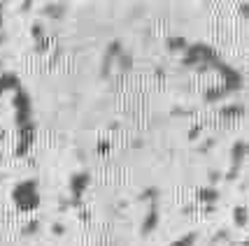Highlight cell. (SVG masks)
Masks as SVG:
<instances>
[{
  "label": "cell",
  "mask_w": 249,
  "mask_h": 246,
  "mask_svg": "<svg viewBox=\"0 0 249 246\" xmlns=\"http://www.w3.org/2000/svg\"><path fill=\"white\" fill-rule=\"evenodd\" d=\"M14 202L23 212H33L40 207V193H37V183L35 181H21L14 188Z\"/></svg>",
  "instance_id": "6da1fadb"
},
{
  "label": "cell",
  "mask_w": 249,
  "mask_h": 246,
  "mask_svg": "<svg viewBox=\"0 0 249 246\" xmlns=\"http://www.w3.org/2000/svg\"><path fill=\"white\" fill-rule=\"evenodd\" d=\"M210 63H219L217 54L210 49V47H205V44H194V47H189V54H186L184 58V65H189V67H196V65H210Z\"/></svg>",
  "instance_id": "7a4b0ae2"
},
{
  "label": "cell",
  "mask_w": 249,
  "mask_h": 246,
  "mask_svg": "<svg viewBox=\"0 0 249 246\" xmlns=\"http://www.w3.org/2000/svg\"><path fill=\"white\" fill-rule=\"evenodd\" d=\"M14 109H17V121H19V126L23 123H31V98L28 93L19 88L17 93H14Z\"/></svg>",
  "instance_id": "3957f363"
},
{
  "label": "cell",
  "mask_w": 249,
  "mask_h": 246,
  "mask_svg": "<svg viewBox=\"0 0 249 246\" xmlns=\"http://www.w3.org/2000/svg\"><path fill=\"white\" fill-rule=\"evenodd\" d=\"M89 181H91L89 172H79V174H75V177H72V181H70V191H72V195H75V197H79L82 193L87 191Z\"/></svg>",
  "instance_id": "277c9868"
},
{
  "label": "cell",
  "mask_w": 249,
  "mask_h": 246,
  "mask_svg": "<svg viewBox=\"0 0 249 246\" xmlns=\"http://www.w3.org/2000/svg\"><path fill=\"white\" fill-rule=\"evenodd\" d=\"M156 225H159V207H156V202H154L152 209L147 212L144 223H142V235H152L154 230H156Z\"/></svg>",
  "instance_id": "5b68a950"
},
{
  "label": "cell",
  "mask_w": 249,
  "mask_h": 246,
  "mask_svg": "<svg viewBox=\"0 0 249 246\" xmlns=\"http://www.w3.org/2000/svg\"><path fill=\"white\" fill-rule=\"evenodd\" d=\"M245 153H247V144H245V142H238V144L233 147V172H231V179H235V172H238V167L242 165Z\"/></svg>",
  "instance_id": "8992f818"
},
{
  "label": "cell",
  "mask_w": 249,
  "mask_h": 246,
  "mask_svg": "<svg viewBox=\"0 0 249 246\" xmlns=\"http://www.w3.org/2000/svg\"><path fill=\"white\" fill-rule=\"evenodd\" d=\"M19 77L17 75H0V91H19Z\"/></svg>",
  "instance_id": "52a82bcc"
},
{
  "label": "cell",
  "mask_w": 249,
  "mask_h": 246,
  "mask_svg": "<svg viewBox=\"0 0 249 246\" xmlns=\"http://www.w3.org/2000/svg\"><path fill=\"white\" fill-rule=\"evenodd\" d=\"M198 197H200V200H203V202H207V200H210V202H217L219 193L214 191V188H203V191L198 193Z\"/></svg>",
  "instance_id": "ba28073f"
},
{
  "label": "cell",
  "mask_w": 249,
  "mask_h": 246,
  "mask_svg": "<svg viewBox=\"0 0 249 246\" xmlns=\"http://www.w3.org/2000/svg\"><path fill=\"white\" fill-rule=\"evenodd\" d=\"M196 239H198V235L196 232H189V235H184L182 239H177V242H173L170 246H194Z\"/></svg>",
  "instance_id": "9c48e42d"
},
{
  "label": "cell",
  "mask_w": 249,
  "mask_h": 246,
  "mask_svg": "<svg viewBox=\"0 0 249 246\" xmlns=\"http://www.w3.org/2000/svg\"><path fill=\"white\" fill-rule=\"evenodd\" d=\"M235 223H238L240 228H245V225H247V216H245V209H242V207L235 209Z\"/></svg>",
  "instance_id": "30bf717a"
},
{
  "label": "cell",
  "mask_w": 249,
  "mask_h": 246,
  "mask_svg": "<svg viewBox=\"0 0 249 246\" xmlns=\"http://www.w3.org/2000/svg\"><path fill=\"white\" fill-rule=\"evenodd\" d=\"M186 42L182 40V37H175V40H170V49H175V51H179V49H184Z\"/></svg>",
  "instance_id": "8fae6325"
},
{
  "label": "cell",
  "mask_w": 249,
  "mask_h": 246,
  "mask_svg": "<svg viewBox=\"0 0 249 246\" xmlns=\"http://www.w3.org/2000/svg\"><path fill=\"white\" fill-rule=\"evenodd\" d=\"M37 228H40V223H37V221H31V223L23 228V235H35V230H37Z\"/></svg>",
  "instance_id": "7c38bea8"
},
{
  "label": "cell",
  "mask_w": 249,
  "mask_h": 246,
  "mask_svg": "<svg viewBox=\"0 0 249 246\" xmlns=\"http://www.w3.org/2000/svg\"><path fill=\"white\" fill-rule=\"evenodd\" d=\"M221 114L224 116H235V114H242V107H224Z\"/></svg>",
  "instance_id": "4fadbf2b"
},
{
  "label": "cell",
  "mask_w": 249,
  "mask_h": 246,
  "mask_svg": "<svg viewBox=\"0 0 249 246\" xmlns=\"http://www.w3.org/2000/svg\"><path fill=\"white\" fill-rule=\"evenodd\" d=\"M121 67H124V70L130 67V56H121Z\"/></svg>",
  "instance_id": "5bb4252c"
},
{
  "label": "cell",
  "mask_w": 249,
  "mask_h": 246,
  "mask_svg": "<svg viewBox=\"0 0 249 246\" xmlns=\"http://www.w3.org/2000/svg\"><path fill=\"white\" fill-rule=\"evenodd\" d=\"M0 28H2V7H0Z\"/></svg>",
  "instance_id": "9a60e30c"
}]
</instances>
